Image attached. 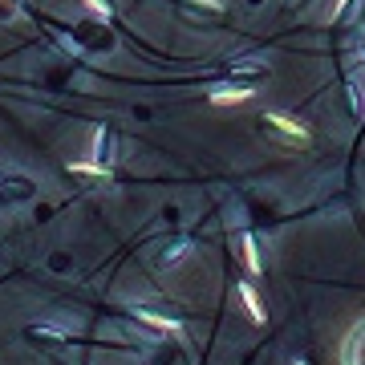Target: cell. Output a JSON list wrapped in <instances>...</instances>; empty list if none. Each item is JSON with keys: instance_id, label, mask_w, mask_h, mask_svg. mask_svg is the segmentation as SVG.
<instances>
[{"instance_id": "obj_8", "label": "cell", "mask_w": 365, "mask_h": 365, "mask_svg": "<svg viewBox=\"0 0 365 365\" xmlns=\"http://www.w3.org/2000/svg\"><path fill=\"white\" fill-rule=\"evenodd\" d=\"M86 4H90L97 16H110V4H106V0H86Z\"/></svg>"}, {"instance_id": "obj_6", "label": "cell", "mask_w": 365, "mask_h": 365, "mask_svg": "<svg viewBox=\"0 0 365 365\" xmlns=\"http://www.w3.org/2000/svg\"><path fill=\"white\" fill-rule=\"evenodd\" d=\"M138 317L142 320H150V325H158V329H167V333H179V325L171 317H158V313H150V309H138Z\"/></svg>"}, {"instance_id": "obj_7", "label": "cell", "mask_w": 365, "mask_h": 365, "mask_svg": "<svg viewBox=\"0 0 365 365\" xmlns=\"http://www.w3.org/2000/svg\"><path fill=\"white\" fill-rule=\"evenodd\" d=\"M69 171L73 175H93V179H110V171L106 167H93V163H69Z\"/></svg>"}, {"instance_id": "obj_4", "label": "cell", "mask_w": 365, "mask_h": 365, "mask_svg": "<svg viewBox=\"0 0 365 365\" xmlns=\"http://www.w3.org/2000/svg\"><path fill=\"white\" fill-rule=\"evenodd\" d=\"M248 97H252V86H235V90H215L211 93L215 106H235V102H248Z\"/></svg>"}, {"instance_id": "obj_3", "label": "cell", "mask_w": 365, "mask_h": 365, "mask_svg": "<svg viewBox=\"0 0 365 365\" xmlns=\"http://www.w3.org/2000/svg\"><path fill=\"white\" fill-rule=\"evenodd\" d=\"M239 301H244L248 317L256 320V325H264V309H260V296H256V288H252V284H239Z\"/></svg>"}, {"instance_id": "obj_1", "label": "cell", "mask_w": 365, "mask_h": 365, "mask_svg": "<svg viewBox=\"0 0 365 365\" xmlns=\"http://www.w3.org/2000/svg\"><path fill=\"white\" fill-rule=\"evenodd\" d=\"M268 118V126H276V130H284V134H292V138H301V142H309V126L305 122H292V118H284V114H264Z\"/></svg>"}, {"instance_id": "obj_5", "label": "cell", "mask_w": 365, "mask_h": 365, "mask_svg": "<svg viewBox=\"0 0 365 365\" xmlns=\"http://www.w3.org/2000/svg\"><path fill=\"white\" fill-rule=\"evenodd\" d=\"M239 252H244L248 272H260V252H256V239L252 235H239Z\"/></svg>"}, {"instance_id": "obj_2", "label": "cell", "mask_w": 365, "mask_h": 365, "mask_svg": "<svg viewBox=\"0 0 365 365\" xmlns=\"http://www.w3.org/2000/svg\"><path fill=\"white\" fill-rule=\"evenodd\" d=\"M231 78H235V82H264V78H268V65H260V61H239V65L231 69Z\"/></svg>"}]
</instances>
